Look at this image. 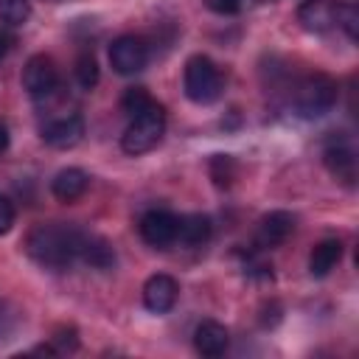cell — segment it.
Returning <instances> with one entry per match:
<instances>
[{
    "label": "cell",
    "instance_id": "1",
    "mask_svg": "<svg viewBox=\"0 0 359 359\" xmlns=\"http://www.w3.org/2000/svg\"><path fill=\"white\" fill-rule=\"evenodd\" d=\"M87 233L65 222H42L25 236V252L45 269H67L81 258Z\"/></svg>",
    "mask_w": 359,
    "mask_h": 359
},
{
    "label": "cell",
    "instance_id": "2",
    "mask_svg": "<svg viewBox=\"0 0 359 359\" xmlns=\"http://www.w3.org/2000/svg\"><path fill=\"white\" fill-rule=\"evenodd\" d=\"M163 132H165V112L157 101H151L140 112L129 115V123L121 135V149L132 157L146 154L163 140Z\"/></svg>",
    "mask_w": 359,
    "mask_h": 359
},
{
    "label": "cell",
    "instance_id": "3",
    "mask_svg": "<svg viewBox=\"0 0 359 359\" xmlns=\"http://www.w3.org/2000/svg\"><path fill=\"white\" fill-rule=\"evenodd\" d=\"M182 90H185L188 101H194V104H213L224 90V76L210 56L196 53L185 62Z\"/></svg>",
    "mask_w": 359,
    "mask_h": 359
},
{
    "label": "cell",
    "instance_id": "4",
    "mask_svg": "<svg viewBox=\"0 0 359 359\" xmlns=\"http://www.w3.org/2000/svg\"><path fill=\"white\" fill-rule=\"evenodd\" d=\"M337 95H339V87L331 76L325 73H311L306 76L297 87H294V112L300 118H323L334 109L337 104Z\"/></svg>",
    "mask_w": 359,
    "mask_h": 359
},
{
    "label": "cell",
    "instance_id": "5",
    "mask_svg": "<svg viewBox=\"0 0 359 359\" xmlns=\"http://www.w3.org/2000/svg\"><path fill=\"white\" fill-rule=\"evenodd\" d=\"M59 67L50 56L45 53H36L25 62L22 67V90L34 98V101H50L56 93H59Z\"/></svg>",
    "mask_w": 359,
    "mask_h": 359
},
{
    "label": "cell",
    "instance_id": "6",
    "mask_svg": "<svg viewBox=\"0 0 359 359\" xmlns=\"http://www.w3.org/2000/svg\"><path fill=\"white\" fill-rule=\"evenodd\" d=\"M109 65L121 76H135L149 65V42L135 34H123L109 45Z\"/></svg>",
    "mask_w": 359,
    "mask_h": 359
},
{
    "label": "cell",
    "instance_id": "7",
    "mask_svg": "<svg viewBox=\"0 0 359 359\" xmlns=\"http://www.w3.org/2000/svg\"><path fill=\"white\" fill-rule=\"evenodd\" d=\"M177 222L180 216H174L171 210H149L140 216V238L149 244V247H157V250H165L171 244H177Z\"/></svg>",
    "mask_w": 359,
    "mask_h": 359
},
{
    "label": "cell",
    "instance_id": "8",
    "mask_svg": "<svg viewBox=\"0 0 359 359\" xmlns=\"http://www.w3.org/2000/svg\"><path fill=\"white\" fill-rule=\"evenodd\" d=\"M42 140L53 149H73L84 137V118L79 112H67L59 118H48L39 129Z\"/></svg>",
    "mask_w": 359,
    "mask_h": 359
},
{
    "label": "cell",
    "instance_id": "9",
    "mask_svg": "<svg viewBox=\"0 0 359 359\" xmlns=\"http://www.w3.org/2000/svg\"><path fill=\"white\" fill-rule=\"evenodd\" d=\"M180 297V283L171 278V275H151L146 283H143V306L154 314H165L174 309Z\"/></svg>",
    "mask_w": 359,
    "mask_h": 359
},
{
    "label": "cell",
    "instance_id": "10",
    "mask_svg": "<svg viewBox=\"0 0 359 359\" xmlns=\"http://www.w3.org/2000/svg\"><path fill=\"white\" fill-rule=\"evenodd\" d=\"M294 230V216L286 213V210H272L266 213L261 222H258V230H255V247L258 250H272V247H280Z\"/></svg>",
    "mask_w": 359,
    "mask_h": 359
},
{
    "label": "cell",
    "instance_id": "11",
    "mask_svg": "<svg viewBox=\"0 0 359 359\" xmlns=\"http://www.w3.org/2000/svg\"><path fill=\"white\" fill-rule=\"evenodd\" d=\"M297 22L309 34H325L337 25V3L334 0H306L297 8Z\"/></svg>",
    "mask_w": 359,
    "mask_h": 359
},
{
    "label": "cell",
    "instance_id": "12",
    "mask_svg": "<svg viewBox=\"0 0 359 359\" xmlns=\"http://www.w3.org/2000/svg\"><path fill=\"white\" fill-rule=\"evenodd\" d=\"M194 348H196V353H202L208 359L222 356L230 348V331L216 320H202L194 328Z\"/></svg>",
    "mask_w": 359,
    "mask_h": 359
},
{
    "label": "cell",
    "instance_id": "13",
    "mask_svg": "<svg viewBox=\"0 0 359 359\" xmlns=\"http://www.w3.org/2000/svg\"><path fill=\"white\" fill-rule=\"evenodd\" d=\"M323 163L325 168L345 185H353L356 182V154L348 143H328L325 151H323Z\"/></svg>",
    "mask_w": 359,
    "mask_h": 359
},
{
    "label": "cell",
    "instance_id": "14",
    "mask_svg": "<svg viewBox=\"0 0 359 359\" xmlns=\"http://www.w3.org/2000/svg\"><path fill=\"white\" fill-rule=\"evenodd\" d=\"M87 185H90L87 171H81V168H62V171L50 180V194H53L59 202H76L79 196H84Z\"/></svg>",
    "mask_w": 359,
    "mask_h": 359
},
{
    "label": "cell",
    "instance_id": "15",
    "mask_svg": "<svg viewBox=\"0 0 359 359\" xmlns=\"http://www.w3.org/2000/svg\"><path fill=\"white\" fill-rule=\"evenodd\" d=\"M213 233V222L205 213H188L177 222V241L185 247H202Z\"/></svg>",
    "mask_w": 359,
    "mask_h": 359
},
{
    "label": "cell",
    "instance_id": "16",
    "mask_svg": "<svg viewBox=\"0 0 359 359\" xmlns=\"http://www.w3.org/2000/svg\"><path fill=\"white\" fill-rule=\"evenodd\" d=\"M339 261H342V241L323 238L320 244H314V250L309 255V272H311V278H325Z\"/></svg>",
    "mask_w": 359,
    "mask_h": 359
},
{
    "label": "cell",
    "instance_id": "17",
    "mask_svg": "<svg viewBox=\"0 0 359 359\" xmlns=\"http://www.w3.org/2000/svg\"><path fill=\"white\" fill-rule=\"evenodd\" d=\"M81 261L90 264L93 269H112L115 266V250H112V244L107 238L87 233L84 247H81Z\"/></svg>",
    "mask_w": 359,
    "mask_h": 359
},
{
    "label": "cell",
    "instance_id": "18",
    "mask_svg": "<svg viewBox=\"0 0 359 359\" xmlns=\"http://www.w3.org/2000/svg\"><path fill=\"white\" fill-rule=\"evenodd\" d=\"M31 0H0V22L8 28H20L31 20Z\"/></svg>",
    "mask_w": 359,
    "mask_h": 359
},
{
    "label": "cell",
    "instance_id": "19",
    "mask_svg": "<svg viewBox=\"0 0 359 359\" xmlns=\"http://www.w3.org/2000/svg\"><path fill=\"white\" fill-rule=\"evenodd\" d=\"M73 76H76V81H79L81 90H93V87L98 84V62H95V56H93L90 50H81V53L76 56Z\"/></svg>",
    "mask_w": 359,
    "mask_h": 359
},
{
    "label": "cell",
    "instance_id": "20",
    "mask_svg": "<svg viewBox=\"0 0 359 359\" xmlns=\"http://www.w3.org/2000/svg\"><path fill=\"white\" fill-rule=\"evenodd\" d=\"M210 180L216 188H230L236 180V163L230 154H213L210 157Z\"/></svg>",
    "mask_w": 359,
    "mask_h": 359
},
{
    "label": "cell",
    "instance_id": "21",
    "mask_svg": "<svg viewBox=\"0 0 359 359\" xmlns=\"http://www.w3.org/2000/svg\"><path fill=\"white\" fill-rule=\"evenodd\" d=\"M337 28H342L348 39H356L359 36V11L348 3H337Z\"/></svg>",
    "mask_w": 359,
    "mask_h": 359
},
{
    "label": "cell",
    "instance_id": "22",
    "mask_svg": "<svg viewBox=\"0 0 359 359\" xmlns=\"http://www.w3.org/2000/svg\"><path fill=\"white\" fill-rule=\"evenodd\" d=\"M50 345L56 348V353H73L79 348V331L73 325H59L50 337Z\"/></svg>",
    "mask_w": 359,
    "mask_h": 359
},
{
    "label": "cell",
    "instance_id": "23",
    "mask_svg": "<svg viewBox=\"0 0 359 359\" xmlns=\"http://www.w3.org/2000/svg\"><path fill=\"white\" fill-rule=\"evenodd\" d=\"M154 98L146 93V87H129L126 93H123V98H121V107H123V112H129V115H135V112H140L143 107H149Z\"/></svg>",
    "mask_w": 359,
    "mask_h": 359
},
{
    "label": "cell",
    "instance_id": "24",
    "mask_svg": "<svg viewBox=\"0 0 359 359\" xmlns=\"http://www.w3.org/2000/svg\"><path fill=\"white\" fill-rule=\"evenodd\" d=\"M213 14H222V17H230V14H238L241 11V0H202Z\"/></svg>",
    "mask_w": 359,
    "mask_h": 359
},
{
    "label": "cell",
    "instance_id": "25",
    "mask_svg": "<svg viewBox=\"0 0 359 359\" xmlns=\"http://www.w3.org/2000/svg\"><path fill=\"white\" fill-rule=\"evenodd\" d=\"M14 205L6 199V196H0V236H6L11 227H14Z\"/></svg>",
    "mask_w": 359,
    "mask_h": 359
},
{
    "label": "cell",
    "instance_id": "26",
    "mask_svg": "<svg viewBox=\"0 0 359 359\" xmlns=\"http://www.w3.org/2000/svg\"><path fill=\"white\" fill-rule=\"evenodd\" d=\"M11 45H14V36H11L8 31H3V28H0V59H6V56H8Z\"/></svg>",
    "mask_w": 359,
    "mask_h": 359
},
{
    "label": "cell",
    "instance_id": "27",
    "mask_svg": "<svg viewBox=\"0 0 359 359\" xmlns=\"http://www.w3.org/2000/svg\"><path fill=\"white\" fill-rule=\"evenodd\" d=\"M6 146H8V132H6V126L0 123V154L6 151Z\"/></svg>",
    "mask_w": 359,
    "mask_h": 359
}]
</instances>
